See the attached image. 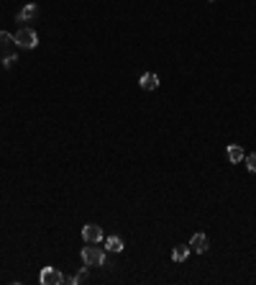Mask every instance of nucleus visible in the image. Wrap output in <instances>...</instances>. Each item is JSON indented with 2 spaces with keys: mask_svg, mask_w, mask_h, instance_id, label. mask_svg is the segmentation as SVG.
Instances as JSON below:
<instances>
[{
  "mask_svg": "<svg viewBox=\"0 0 256 285\" xmlns=\"http://www.w3.org/2000/svg\"><path fill=\"white\" fill-rule=\"evenodd\" d=\"M11 44H16V39L11 36V34L0 31V47H11Z\"/></svg>",
  "mask_w": 256,
  "mask_h": 285,
  "instance_id": "9b49d317",
  "label": "nucleus"
},
{
  "mask_svg": "<svg viewBox=\"0 0 256 285\" xmlns=\"http://www.w3.org/2000/svg\"><path fill=\"white\" fill-rule=\"evenodd\" d=\"M13 62H18V59H16V54H8V57H3V65H5V67H13Z\"/></svg>",
  "mask_w": 256,
  "mask_h": 285,
  "instance_id": "4468645a",
  "label": "nucleus"
},
{
  "mask_svg": "<svg viewBox=\"0 0 256 285\" xmlns=\"http://www.w3.org/2000/svg\"><path fill=\"white\" fill-rule=\"evenodd\" d=\"M139 85L144 87V90H157V87H159V77L154 72H146V75H141Z\"/></svg>",
  "mask_w": 256,
  "mask_h": 285,
  "instance_id": "423d86ee",
  "label": "nucleus"
},
{
  "mask_svg": "<svg viewBox=\"0 0 256 285\" xmlns=\"http://www.w3.org/2000/svg\"><path fill=\"white\" fill-rule=\"evenodd\" d=\"M36 13H39V8H36V5H26L23 11H21V13L16 16V21H18V23H26V21L36 18Z\"/></svg>",
  "mask_w": 256,
  "mask_h": 285,
  "instance_id": "0eeeda50",
  "label": "nucleus"
},
{
  "mask_svg": "<svg viewBox=\"0 0 256 285\" xmlns=\"http://www.w3.org/2000/svg\"><path fill=\"white\" fill-rule=\"evenodd\" d=\"M67 280L69 278H64L57 267H44V270H41V283L44 285H64Z\"/></svg>",
  "mask_w": 256,
  "mask_h": 285,
  "instance_id": "7ed1b4c3",
  "label": "nucleus"
},
{
  "mask_svg": "<svg viewBox=\"0 0 256 285\" xmlns=\"http://www.w3.org/2000/svg\"><path fill=\"white\" fill-rule=\"evenodd\" d=\"M82 239H85L87 244H97V242H103V229H100L97 224H87L85 229H82Z\"/></svg>",
  "mask_w": 256,
  "mask_h": 285,
  "instance_id": "20e7f679",
  "label": "nucleus"
},
{
  "mask_svg": "<svg viewBox=\"0 0 256 285\" xmlns=\"http://www.w3.org/2000/svg\"><path fill=\"white\" fill-rule=\"evenodd\" d=\"M187 257H190V247H175L172 249V260L175 262H185Z\"/></svg>",
  "mask_w": 256,
  "mask_h": 285,
  "instance_id": "1a4fd4ad",
  "label": "nucleus"
},
{
  "mask_svg": "<svg viewBox=\"0 0 256 285\" xmlns=\"http://www.w3.org/2000/svg\"><path fill=\"white\" fill-rule=\"evenodd\" d=\"M121 249H123L121 236H108V252H121Z\"/></svg>",
  "mask_w": 256,
  "mask_h": 285,
  "instance_id": "9d476101",
  "label": "nucleus"
},
{
  "mask_svg": "<svg viewBox=\"0 0 256 285\" xmlns=\"http://www.w3.org/2000/svg\"><path fill=\"white\" fill-rule=\"evenodd\" d=\"M228 159H231V162H243L246 154H243V149L239 144H231L228 147Z\"/></svg>",
  "mask_w": 256,
  "mask_h": 285,
  "instance_id": "6e6552de",
  "label": "nucleus"
},
{
  "mask_svg": "<svg viewBox=\"0 0 256 285\" xmlns=\"http://www.w3.org/2000/svg\"><path fill=\"white\" fill-rule=\"evenodd\" d=\"M246 165H249V170H251V172H256V152L246 157Z\"/></svg>",
  "mask_w": 256,
  "mask_h": 285,
  "instance_id": "ddd939ff",
  "label": "nucleus"
},
{
  "mask_svg": "<svg viewBox=\"0 0 256 285\" xmlns=\"http://www.w3.org/2000/svg\"><path fill=\"white\" fill-rule=\"evenodd\" d=\"M13 39H16V47H21V49H33L36 44H39V36H36V31L26 29V26L16 34Z\"/></svg>",
  "mask_w": 256,
  "mask_h": 285,
  "instance_id": "f257e3e1",
  "label": "nucleus"
},
{
  "mask_svg": "<svg viewBox=\"0 0 256 285\" xmlns=\"http://www.w3.org/2000/svg\"><path fill=\"white\" fill-rule=\"evenodd\" d=\"M82 260H85L87 267L93 265H105V252L100 247H85L82 249Z\"/></svg>",
  "mask_w": 256,
  "mask_h": 285,
  "instance_id": "f03ea898",
  "label": "nucleus"
},
{
  "mask_svg": "<svg viewBox=\"0 0 256 285\" xmlns=\"http://www.w3.org/2000/svg\"><path fill=\"white\" fill-rule=\"evenodd\" d=\"M90 280V272L87 270H80L77 275H75V285H82V283H87Z\"/></svg>",
  "mask_w": 256,
  "mask_h": 285,
  "instance_id": "f8f14e48",
  "label": "nucleus"
},
{
  "mask_svg": "<svg viewBox=\"0 0 256 285\" xmlns=\"http://www.w3.org/2000/svg\"><path fill=\"white\" fill-rule=\"evenodd\" d=\"M208 247H210V239H208V234H203V231H197V234L192 236V242H190V249L197 252V254L208 252Z\"/></svg>",
  "mask_w": 256,
  "mask_h": 285,
  "instance_id": "39448f33",
  "label": "nucleus"
}]
</instances>
